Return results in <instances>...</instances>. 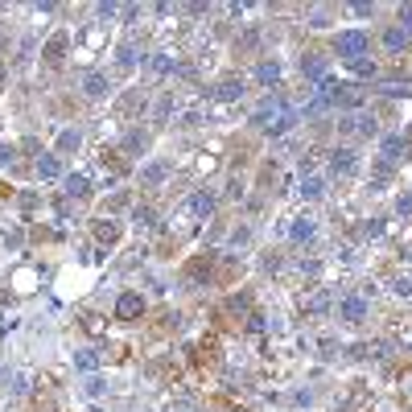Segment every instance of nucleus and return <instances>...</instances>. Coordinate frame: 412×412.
<instances>
[{
  "label": "nucleus",
  "mask_w": 412,
  "mask_h": 412,
  "mask_svg": "<svg viewBox=\"0 0 412 412\" xmlns=\"http://www.w3.org/2000/svg\"><path fill=\"white\" fill-rule=\"evenodd\" d=\"M132 218H136L141 227H153V218H157V215H153V206H136V215H132Z\"/></svg>",
  "instance_id": "obj_20"
},
{
  "label": "nucleus",
  "mask_w": 412,
  "mask_h": 412,
  "mask_svg": "<svg viewBox=\"0 0 412 412\" xmlns=\"http://www.w3.org/2000/svg\"><path fill=\"white\" fill-rule=\"evenodd\" d=\"M87 392H91V396H103V392H107V384H103V379H91V384H87Z\"/></svg>",
  "instance_id": "obj_23"
},
{
  "label": "nucleus",
  "mask_w": 412,
  "mask_h": 412,
  "mask_svg": "<svg viewBox=\"0 0 412 412\" xmlns=\"http://www.w3.org/2000/svg\"><path fill=\"white\" fill-rule=\"evenodd\" d=\"M326 71H330V58H326V54H305V58H301V74H305V78L322 83Z\"/></svg>",
  "instance_id": "obj_4"
},
{
  "label": "nucleus",
  "mask_w": 412,
  "mask_h": 412,
  "mask_svg": "<svg viewBox=\"0 0 412 412\" xmlns=\"http://www.w3.org/2000/svg\"><path fill=\"white\" fill-rule=\"evenodd\" d=\"M367 314H371V310H367L363 297H342L339 301V322H346V326H363Z\"/></svg>",
  "instance_id": "obj_3"
},
{
  "label": "nucleus",
  "mask_w": 412,
  "mask_h": 412,
  "mask_svg": "<svg viewBox=\"0 0 412 412\" xmlns=\"http://www.w3.org/2000/svg\"><path fill=\"white\" fill-rule=\"evenodd\" d=\"M145 317V297L136 289L120 293V301H116V322H141Z\"/></svg>",
  "instance_id": "obj_2"
},
{
  "label": "nucleus",
  "mask_w": 412,
  "mask_h": 412,
  "mask_svg": "<svg viewBox=\"0 0 412 412\" xmlns=\"http://www.w3.org/2000/svg\"><path fill=\"white\" fill-rule=\"evenodd\" d=\"M256 78H260V83H276V78H281V62H276V58H272V62H260V66H256Z\"/></svg>",
  "instance_id": "obj_17"
},
{
  "label": "nucleus",
  "mask_w": 412,
  "mask_h": 412,
  "mask_svg": "<svg viewBox=\"0 0 412 412\" xmlns=\"http://www.w3.org/2000/svg\"><path fill=\"white\" fill-rule=\"evenodd\" d=\"M326 194V177H305V182H301V198H322Z\"/></svg>",
  "instance_id": "obj_16"
},
{
  "label": "nucleus",
  "mask_w": 412,
  "mask_h": 412,
  "mask_svg": "<svg viewBox=\"0 0 412 412\" xmlns=\"http://www.w3.org/2000/svg\"><path fill=\"white\" fill-rule=\"evenodd\" d=\"M58 173H62V165H58V157H54V153H49V157H42V161H37V177H42V182H54Z\"/></svg>",
  "instance_id": "obj_15"
},
{
  "label": "nucleus",
  "mask_w": 412,
  "mask_h": 412,
  "mask_svg": "<svg viewBox=\"0 0 412 412\" xmlns=\"http://www.w3.org/2000/svg\"><path fill=\"white\" fill-rule=\"evenodd\" d=\"M95 240L112 247V243L120 240V223H112V218H103V223H99V227H95Z\"/></svg>",
  "instance_id": "obj_14"
},
{
  "label": "nucleus",
  "mask_w": 412,
  "mask_h": 412,
  "mask_svg": "<svg viewBox=\"0 0 412 412\" xmlns=\"http://www.w3.org/2000/svg\"><path fill=\"white\" fill-rule=\"evenodd\" d=\"M91 194V177L87 173H71L66 177V198H87Z\"/></svg>",
  "instance_id": "obj_8"
},
{
  "label": "nucleus",
  "mask_w": 412,
  "mask_h": 412,
  "mask_svg": "<svg viewBox=\"0 0 412 412\" xmlns=\"http://www.w3.org/2000/svg\"><path fill=\"white\" fill-rule=\"evenodd\" d=\"M107 91H112V78H107L103 71H91L87 78H83V95L87 99H103Z\"/></svg>",
  "instance_id": "obj_6"
},
{
  "label": "nucleus",
  "mask_w": 412,
  "mask_h": 412,
  "mask_svg": "<svg viewBox=\"0 0 412 412\" xmlns=\"http://www.w3.org/2000/svg\"><path fill=\"white\" fill-rule=\"evenodd\" d=\"M408 33H404V29H396V25H392L388 33H384V49H388V54H400V49H408Z\"/></svg>",
  "instance_id": "obj_11"
},
{
  "label": "nucleus",
  "mask_w": 412,
  "mask_h": 412,
  "mask_svg": "<svg viewBox=\"0 0 412 412\" xmlns=\"http://www.w3.org/2000/svg\"><path fill=\"white\" fill-rule=\"evenodd\" d=\"M99 359H95V351H78V371H95Z\"/></svg>",
  "instance_id": "obj_19"
},
{
  "label": "nucleus",
  "mask_w": 412,
  "mask_h": 412,
  "mask_svg": "<svg viewBox=\"0 0 412 412\" xmlns=\"http://www.w3.org/2000/svg\"><path fill=\"white\" fill-rule=\"evenodd\" d=\"M165 177H170V165H165V161H153V165L141 170V182H145V186H161Z\"/></svg>",
  "instance_id": "obj_9"
},
{
  "label": "nucleus",
  "mask_w": 412,
  "mask_h": 412,
  "mask_svg": "<svg viewBox=\"0 0 412 412\" xmlns=\"http://www.w3.org/2000/svg\"><path fill=\"white\" fill-rule=\"evenodd\" d=\"M363 235H367V240H375V235H384V223H379V218H371V223H367V227H363Z\"/></svg>",
  "instance_id": "obj_21"
},
{
  "label": "nucleus",
  "mask_w": 412,
  "mask_h": 412,
  "mask_svg": "<svg viewBox=\"0 0 412 412\" xmlns=\"http://www.w3.org/2000/svg\"><path fill=\"white\" fill-rule=\"evenodd\" d=\"M396 211H400V215H412V190L400 198V202H396Z\"/></svg>",
  "instance_id": "obj_22"
},
{
  "label": "nucleus",
  "mask_w": 412,
  "mask_h": 412,
  "mask_svg": "<svg viewBox=\"0 0 412 412\" xmlns=\"http://www.w3.org/2000/svg\"><path fill=\"white\" fill-rule=\"evenodd\" d=\"M379 153H384V161H400V157H408V136H404V132H392V136H384Z\"/></svg>",
  "instance_id": "obj_5"
},
{
  "label": "nucleus",
  "mask_w": 412,
  "mask_h": 412,
  "mask_svg": "<svg viewBox=\"0 0 412 412\" xmlns=\"http://www.w3.org/2000/svg\"><path fill=\"white\" fill-rule=\"evenodd\" d=\"M289 235H293V243H310V240L317 235V223H314V218H297Z\"/></svg>",
  "instance_id": "obj_12"
},
{
  "label": "nucleus",
  "mask_w": 412,
  "mask_h": 412,
  "mask_svg": "<svg viewBox=\"0 0 412 412\" xmlns=\"http://www.w3.org/2000/svg\"><path fill=\"white\" fill-rule=\"evenodd\" d=\"M78 145H83V136H78L74 128H66V132L58 136V148H62V153H74V148H78Z\"/></svg>",
  "instance_id": "obj_18"
},
{
  "label": "nucleus",
  "mask_w": 412,
  "mask_h": 412,
  "mask_svg": "<svg viewBox=\"0 0 412 412\" xmlns=\"http://www.w3.org/2000/svg\"><path fill=\"white\" fill-rule=\"evenodd\" d=\"M215 206H218V198L211 194V190H198V194L190 198V211H194V215H215Z\"/></svg>",
  "instance_id": "obj_10"
},
{
  "label": "nucleus",
  "mask_w": 412,
  "mask_h": 412,
  "mask_svg": "<svg viewBox=\"0 0 412 412\" xmlns=\"http://www.w3.org/2000/svg\"><path fill=\"white\" fill-rule=\"evenodd\" d=\"M334 54H339L346 66L371 58V33H367V29H342L339 37H334Z\"/></svg>",
  "instance_id": "obj_1"
},
{
  "label": "nucleus",
  "mask_w": 412,
  "mask_h": 412,
  "mask_svg": "<svg viewBox=\"0 0 412 412\" xmlns=\"http://www.w3.org/2000/svg\"><path fill=\"white\" fill-rule=\"evenodd\" d=\"M243 95V78H227V83H218L215 87V99H223V103H231V99Z\"/></svg>",
  "instance_id": "obj_13"
},
{
  "label": "nucleus",
  "mask_w": 412,
  "mask_h": 412,
  "mask_svg": "<svg viewBox=\"0 0 412 412\" xmlns=\"http://www.w3.org/2000/svg\"><path fill=\"white\" fill-rule=\"evenodd\" d=\"M355 165H359V161H355L351 148H334V153H330V170L334 173H355Z\"/></svg>",
  "instance_id": "obj_7"
}]
</instances>
